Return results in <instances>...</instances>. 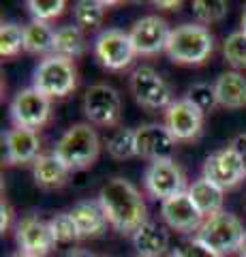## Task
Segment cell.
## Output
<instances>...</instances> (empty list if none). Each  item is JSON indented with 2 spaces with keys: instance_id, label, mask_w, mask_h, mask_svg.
Masks as SVG:
<instances>
[{
  "instance_id": "cell-18",
  "label": "cell",
  "mask_w": 246,
  "mask_h": 257,
  "mask_svg": "<svg viewBox=\"0 0 246 257\" xmlns=\"http://www.w3.org/2000/svg\"><path fill=\"white\" fill-rule=\"evenodd\" d=\"M133 244L139 255L161 257L167 253V248H169V231L154 221H146L133 234Z\"/></svg>"
},
{
  "instance_id": "cell-42",
  "label": "cell",
  "mask_w": 246,
  "mask_h": 257,
  "mask_svg": "<svg viewBox=\"0 0 246 257\" xmlns=\"http://www.w3.org/2000/svg\"><path fill=\"white\" fill-rule=\"evenodd\" d=\"M135 257H148V255H139V253H137V255H135Z\"/></svg>"
},
{
  "instance_id": "cell-29",
  "label": "cell",
  "mask_w": 246,
  "mask_h": 257,
  "mask_svg": "<svg viewBox=\"0 0 246 257\" xmlns=\"http://www.w3.org/2000/svg\"><path fill=\"white\" fill-rule=\"evenodd\" d=\"M24 50V28L18 24H3L0 28V56L11 58Z\"/></svg>"
},
{
  "instance_id": "cell-34",
  "label": "cell",
  "mask_w": 246,
  "mask_h": 257,
  "mask_svg": "<svg viewBox=\"0 0 246 257\" xmlns=\"http://www.w3.org/2000/svg\"><path fill=\"white\" fill-rule=\"evenodd\" d=\"M231 148L235 155H237V159L242 161V165H244V170H246V133H240V135H235L233 138V142H231Z\"/></svg>"
},
{
  "instance_id": "cell-3",
  "label": "cell",
  "mask_w": 246,
  "mask_h": 257,
  "mask_svg": "<svg viewBox=\"0 0 246 257\" xmlns=\"http://www.w3.org/2000/svg\"><path fill=\"white\" fill-rule=\"evenodd\" d=\"M99 135L88 122H77L67 128L58 140L54 155H56L69 170H84L90 167L99 157Z\"/></svg>"
},
{
  "instance_id": "cell-16",
  "label": "cell",
  "mask_w": 246,
  "mask_h": 257,
  "mask_svg": "<svg viewBox=\"0 0 246 257\" xmlns=\"http://www.w3.org/2000/svg\"><path fill=\"white\" fill-rule=\"evenodd\" d=\"M18 244L22 246L24 253L35 255V257H43L47 255L56 244V240L52 236L50 223L41 221L35 214H28L18 223Z\"/></svg>"
},
{
  "instance_id": "cell-27",
  "label": "cell",
  "mask_w": 246,
  "mask_h": 257,
  "mask_svg": "<svg viewBox=\"0 0 246 257\" xmlns=\"http://www.w3.org/2000/svg\"><path fill=\"white\" fill-rule=\"evenodd\" d=\"M190 7H193V15L197 18V22H199L201 26L220 22L229 11V5L225 3V0H195Z\"/></svg>"
},
{
  "instance_id": "cell-17",
  "label": "cell",
  "mask_w": 246,
  "mask_h": 257,
  "mask_svg": "<svg viewBox=\"0 0 246 257\" xmlns=\"http://www.w3.org/2000/svg\"><path fill=\"white\" fill-rule=\"evenodd\" d=\"M3 144H5V155L3 159L9 165H20V163H35L41 157V140L39 133L33 128H22L15 126L11 128L7 135H3Z\"/></svg>"
},
{
  "instance_id": "cell-23",
  "label": "cell",
  "mask_w": 246,
  "mask_h": 257,
  "mask_svg": "<svg viewBox=\"0 0 246 257\" xmlns=\"http://www.w3.org/2000/svg\"><path fill=\"white\" fill-rule=\"evenodd\" d=\"M86 50V43H84V35H82V28L73 26H60L54 35V56H60V58H69L73 60L77 56H82Z\"/></svg>"
},
{
  "instance_id": "cell-9",
  "label": "cell",
  "mask_w": 246,
  "mask_h": 257,
  "mask_svg": "<svg viewBox=\"0 0 246 257\" xmlns=\"http://www.w3.org/2000/svg\"><path fill=\"white\" fill-rule=\"evenodd\" d=\"M52 111V103L37 88H24L11 101V120L15 126L22 128H39L47 122Z\"/></svg>"
},
{
  "instance_id": "cell-5",
  "label": "cell",
  "mask_w": 246,
  "mask_h": 257,
  "mask_svg": "<svg viewBox=\"0 0 246 257\" xmlns=\"http://www.w3.org/2000/svg\"><path fill=\"white\" fill-rule=\"evenodd\" d=\"M77 86V69L73 60L60 56H47L35 69L33 88H37L47 99H62L75 90Z\"/></svg>"
},
{
  "instance_id": "cell-22",
  "label": "cell",
  "mask_w": 246,
  "mask_h": 257,
  "mask_svg": "<svg viewBox=\"0 0 246 257\" xmlns=\"http://www.w3.org/2000/svg\"><path fill=\"white\" fill-rule=\"evenodd\" d=\"M33 174L41 187H60L69 174V167L56 155H41L33 163Z\"/></svg>"
},
{
  "instance_id": "cell-28",
  "label": "cell",
  "mask_w": 246,
  "mask_h": 257,
  "mask_svg": "<svg viewBox=\"0 0 246 257\" xmlns=\"http://www.w3.org/2000/svg\"><path fill=\"white\" fill-rule=\"evenodd\" d=\"M50 229H52V236L56 240V244H69L79 238L77 225L73 221V216H71V212L54 214L50 219Z\"/></svg>"
},
{
  "instance_id": "cell-24",
  "label": "cell",
  "mask_w": 246,
  "mask_h": 257,
  "mask_svg": "<svg viewBox=\"0 0 246 257\" xmlns=\"http://www.w3.org/2000/svg\"><path fill=\"white\" fill-rule=\"evenodd\" d=\"M54 35L56 30L47 22L33 20L28 26H24V50L28 54H47L54 50Z\"/></svg>"
},
{
  "instance_id": "cell-20",
  "label": "cell",
  "mask_w": 246,
  "mask_h": 257,
  "mask_svg": "<svg viewBox=\"0 0 246 257\" xmlns=\"http://www.w3.org/2000/svg\"><path fill=\"white\" fill-rule=\"evenodd\" d=\"M71 216L77 225V231H79V238H86V236H99L105 231L107 227V216L103 212V208L97 202H79L73 206L71 210Z\"/></svg>"
},
{
  "instance_id": "cell-6",
  "label": "cell",
  "mask_w": 246,
  "mask_h": 257,
  "mask_svg": "<svg viewBox=\"0 0 246 257\" xmlns=\"http://www.w3.org/2000/svg\"><path fill=\"white\" fill-rule=\"evenodd\" d=\"M144 184L146 191L152 195L154 199H171L180 195V193H186V180L184 174L178 167V163L173 159H161V161H152L146 167L144 174Z\"/></svg>"
},
{
  "instance_id": "cell-4",
  "label": "cell",
  "mask_w": 246,
  "mask_h": 257,
  "mask_svg": "<svg viewBox=\"0 0 246 257\" xmlns=\"http://www.w3.org/2000/svg\"><path fill=\"white\" fill-rule=\"evenodd\" d=\"M244 236H246L244 225L235 214L218 212L214 216H208V219L201 223V227L197 229L195 238L223 257V255L240 251Z\"/></svg>"
},
{
  "instance_id": "cell-38",
  "label": "cell",
  "mask_w": 246,
  "mask_h": 257,
  "mask_svg": "<svg viewBox=\"0 0 246 257\" xmlns=\"http://www.w3.org/2000/svg\"><path fill=\"white\" fill-rule=\"evenodd\" d=\"M242 32H246V5H244V11H242Z\"/></svg>"
},
{
  "instance_id": "cell-35",
  "label": "cell",
  "mask_w": 246,
  "mask_h": 257,
  "mask_svg": "<svg viewBox=\"0 0 246 257\" xmlns=\"http://www.w3.org/2000/svg\"><path fill=\"white\" fill-rule=\"evenodd\" d=\"M9 223H11V210H9V206H7V202L3 199V204H0V231H5L9 229Z\"/></svg>"
},
{
  "instance_id": "cell-31",
  "label": "cell",
  "mask_w": 246,
  "mask_h": 257,
  "mask_svg": "<svg viewBox=\"0 0 246 257\" xmlns=\"http://www.w3.org/2000/svg\"><path fill=\"white\" fill-rule=\"evenodd\" d=\"M26 7L37 22H47V20H54L58 15H62L67 3L65 0H28Z\"/></svg>"
},
{
  "instance_id": "cell-14",
  "label": "cell",
  "mask_w": 246,
  "mask_h": 257,
  "mask_svg": "<svg viewBox=\"0 0 246 257\" xmlns=\"http://www.w3.org/2000/svg\"><path fill=\"white\" fill-rule=\"evenodd\" d=\"M176 140L171 138L165 124H144L135 128V148H137V157L161 161V159H171Z\"/></svg>"
},
{
  "instance_id": "cell-1",
  "label": "cell",
  "mask_w": 246,
  "mask_h": 257,
  "mask_svg": "<svg viewBox=\"0 0 246 257\" xmlns=\"http://www.w3.org/2000/svg\"><path fill=\"white\" fill-rule=\"evenodd\" d=\"M99 204L107 223L118 234H135L146 219V204L139 191L124 178H112L99 191Z\"/></svg>"
},
{
  "instance_id": "cell-30",
  "label": "cell",
  "mask_w": 246,
  "mask_h": 257,
  "mask_svg": "<svg viewBox=\"0 0 246 257\" xmlns=\"http://www.w3.org/2000/svg\"><path fill=\"white\" fill-rule=\"evenodd\" d=\"M223 54L231 67L246 69V32H231L223 43Z\"/></svg>"
},
{
  "instance_id": "cell-33",
  "label": "cell",
  "mask_w": 246,
  "mask_h": 257,
  "mask_svg": "<svg viewBox=\"0 0 246 257\" xmlns=\"http://www.w3.org/2000/svg\"><path fill=\"white\" fill-rule=\"evenodd\" d=\"M182 257H220L218 253H214L210 246H205L203 242H199V240H193V242H188L184 248H182Z\"/></svg>"
},
{
  "instance_id": "cell-19",
  "label": "cell",
  "mask_w": 246,
  "mask_h": 257,
  "mask_svg": "<svg viewBox=\"0 0 246 257\" xmlns=\"http://www.w3.org/2000/svg\"><path fill=\"white\" fill-rule=\"evenodd\" d=\"M214 92L218 105L229 109L246 107V77L237 71H225L214 84Z\"/></svg>"
},
{
  "instance_id": "cell-37",
  "label": "cell",
  "mask_w": 246,
  "mask_h": 257,
  "mask_svg": "<svg viewBox=\"0 0 246 257\" xmlns=\"http://www.w3.org/2000/svg\"><path fill=\"white\" fill-rule=\"evenodd\" d=\"M156 7H163V9H178L180 3L178 0H169V3H163V0H158V3H154Z\"/></svg>"
},
{
  "instance_id": "cell-13",
  "label": "cell",
  "mask_w": 246,
  "mask_h": 257,
  "mask_svg": "<svg viewBox=\"0 0 246 257\" xmlns=\"http://www.w3.org/2000/svg\"><path fill=\"white\" fill-rule=\"evenodd\" d=\"M203 178L214 182L223 191L237 187L246 178V170L242 161L231 148L216 150L203 161Z\"/></svg>"
},
{
  "instance_id": "cell-39",
  "label": "cell",
  "mask_w": 246,
  "mask_h": 257,
  "mask_svg": "<svg viewBox=\"0 0 246 257\" xmlns=\"http://www.w3.org/2000/svg\"><path fill=\"white\" fill-rule=\"evenodd\" d=\"M237 253H240V257H246V236H244V242H242V246H240V251Z\"/></svg>"
},
{
  "instance_id": "cell-21",
  "label": "cell",
  "mask_w": 246,
  "mask_h": 257,
  "mask_svg": "<svg viewBox=\"0 0 246 257\" xmlns=\"http://www.w3.org/2000/svg\"><path fill=\"white\" fill-rule=\"evenodd\" d=\"M188 195H190V199H193V204L197 206V210H199L203 216H214V214L223 212L220 208H223L225 191L220 187H216L214 182L205 180L203 176L197 178L188 187Z\"/></svg>"
},
{
  "instance_id": "cell-8",
  "label": "cell",
  "mask_w": 246,
  "mask_h": 257,
  "mask_svg": "<svg viewBox=\"0 0 246 257\" xmlns=\"http://www.w3.org/2000/svg\"><path fill=\"white\" fill-rule=\"evenodd\" d=\"M94 54L101 60L103 67L120 71L126 69L135 58V45L131 41V35L118 28H107L94 41Z\"/></svg>"
},
{
  "instance_id": "cell-11",
  "label": "cell",
  "mask_w": 246,
  "mask_h": 257,
  "mask_svg": "<svg viewBox=\"0 0 246 257\" xmlns=\"http://www.w3.org/2000/svg\"><path fill=\"white\" fill-rule=\"evenodd\" d=\"M165 126L176 142H190L201 133L203 111L193 101L184 99L173 101L165 111Z\"/></svg>"
},
{
  "instance_id": "cell-2",
  "label": "cell",
  "mask_w": 246,
  "mask_h": 257,
  "mask_svg": "<svg viewBox=\"0 0 246 257\" xmlns=\"http://www.w3.org/2000/svg\"><path fill=\"white\" fill-rule=\"evenodd\" d=\"M167 56L178 64H201L214 52V37L208 26L201 24H182L171 30Z\"/></svg>"
},
{
  "instance_id": "cell-41",
  "label": "cell",
  "mask_w": 246,
  "mask_h": 257,
  "mask_svg": "<svg viewBox=\"0 0 246 257\" xmlns=\"http://www.w3.org/2000/svg\"><path fill=\"white\" fill-rule=\"evenodd\" d=\"M167 257H182V253H180V251H176V253H169Z\"/></svg>"
},
{
  "instance_id": "cell-12",
  "label": "cell",
  "mask_w": 246,
  "mask_h": 257,
  "mask_svg": "<svg viewBox=\"0 0 246 257\" xmlns=\"http://www.w3.org/2000/svg\"><path fill=\"white\" fill-rule=\"evenodd\" d=\"M129 35L135 45V52L141 56H152V54L167 50L171 28L158 15H146V18H141L133 24Z\"/></svg>"
},
{
  "instance_id": "cell-40",
  "label": "cell",
  "mask_w": 246,
  "mask_h": 257,
  "mask_svg": "<svg viewBox=\"0 0 246 257\" xmlns=\"http://www.w3.org/2000/svg\"><path fill=\"white\" fill-rule=\"evenodd\" d=\"M13 257H35V255H28V253H24V251H20V253H15Z\"/></svg>"
},
{
  "instance_id": "cell-15",
  "label": "cell",
  "mask_w": 246,
  "mask_h": 257,
  "mask_svg": "<svg viewBox=\"0 0 246 257\" xmlns=\"http://www.w3.org/2000/svg\"><path fill=\"white\" fill-rule=\"evenodd\" d=\"M161 214L163 221L169 225L171 229L182 231V234H188V231H197L203 223V214L197 210V206L193 204L188 191L180 193V195L165 199L161 204Z\"/></svg>"
},
{
  "instance_id": "cell-25",
  "label": "cell",
  "mask_w": 246,
  "mask_h": 257,
  "mask_svg": "<svg viewBox=\"0 0 246 257\" xmlns=\"http://www.w3.org/2000/svg\"><path fill=\"white\" fill-rule=\"evenodd\" d=\"M105 7L107 3H99V0H79V3H75V26L82 30H97L105 20Z\"/></svg>"
},
{
  "instance_id": "cell-32",
  "label": "cell",
  "mask_w": 246,
  "mask_h": 257,
  "mask_svg": "<svg viewBox=\"0 0 246 257\" xmlns=\"http://www.w3.org/2000/svg\"><path fill=\"white\" fill-rule=\"evenodd\" d=\"M188 101H193L197 107H199L203 114L205 111H210L214 105H216V92H214V86L210 84H203V82H197L188 88Z\"/></svg>"
},
{
  "instance_id": "cell-10",
  "label": "cell",
  "mask_w": 246,
  "mask_h": 257,
  "mask_svg": "<svg viewBox=\"0 0 246 257\" xmlns=\"http://www.w3.org/2000/svg\"><path fill=\"white\" fill-rule=\"evenodd\" d=\"M122 101L116 88L107 84H94L86 90L84 96V114L94 124H114L120 118Z\"/></svg>"
},
{
  "instance_id": "cell-36",
  "label": "cell",
  "mask_w": 246,
  "mask_h": 257,
  "mask_svg": "<svg viewBox=\"0 0 246 257\" xmlns=\"http://www.w3.org/2000/svg\"><path fill=\"white\" fill-rule=\"evenodd\" d=\"M67 257H97L92 251H86V248H71L67 253Z\"/></svg>"
},
{
  "instance_id": "cell-26",
  "label": "cell",
  "mask_w": 246,
  "mask_h": 257,
  "mask_svg": "<svg viewBox=\"0 0 246 257\" xmlns=\"http://www.w3.org/2000/svg\"><path fill=\"white\" fill-rule=\"evenodd\" d=\"M107 152L114 159H131L137 157V148H135V131L133 128H116L107 140Z\"/></svg>"
},
{
  "instance_id": "cell-7",
  "label": "cell",
  "mask_w": 246,
  "mask_h": 257,
  "mask_svg": "<svg viewBox=\"0 0 246 257\" xmlns=\"http://www.w3.org/2000/svg\"><path fill=\"white\" fill-rule=\"evenodd\" d=\"M131 92L135 94V101L144 107L158 109L165 107L167 109L171 105V88L167 82L161 77L156 69L152 67H137L131 75Z\"/></svg>"
}]
</instances>
